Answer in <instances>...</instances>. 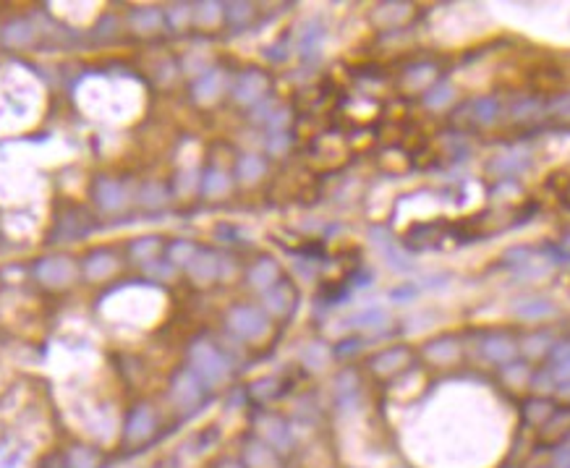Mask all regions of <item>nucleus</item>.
<instances>
[{
	"label": "nucleus",
	"instance_id": "obj_45",
	"mask_svg": "<svg viewBox=\"0 0 570 468\" xmlns=\"http://www.w3.org/2000/svg\"><path fill=\"white\" fill-rule=\"evenodd\" d=\"M416 296V288H397V291H392V298H395V301H411V298H414Z\"/></svg>",
	"mask_w": 570,
	"mask_h": 468
},
{
	"label": "nucleus",
	"instance_id": "obj_3",
	"mask_svg": "<svg viewBox=\"0 0 570 468\" xmlns=\"http://www.w3.org/2000/svg\"><path fill=\"white\" fill-rule=\"evenodd\" d=\"M173 400L178 408H194L202 400V382H199L197 374L191 372H181L173 382Z\"/></svg>",
	"mask_w": 570,
	"mask_h": 468
},
{
	"label": "nucleus",
	"instance_id": "obj_37",
	"mask_svg": "<svg viewBox=\"0 0 570 468\" xmlns=\"http://www.w3.org/2000/svg\"><path fill=\"white\" fill-rule=\"evenodd\" d=\"M549 356L554 358V364L570 361V343H557V346H552L549 348Z\"/></svg>",
	"mask_w": 570,
	"mask_h": 468
},
{
	"label": "nucleus",
	"instance_id": "obj_22",
	"mask_svg": "<svg viewBox=\"0 0 570 468\" xmlns=\"http://www.w3.org/2000/svg\"><path fill=\"white\" fill-rule=\"evenodd\" d=\"M131 21H134V26L141 29V32H152V29H157V26L163 24V16H160V11H155V8H144V11H136Z\"/></svg>",
	"mask_w": 570,
	"mask_h": 468
},
{
	"label": "nucleus",
	"instance_id": "obj_42",
	"mask_svg": "<svg viewBox=\"0 0 570 468\" xmlns=\"http://www.w3.org/2000/svg\"><path fill=\"white\" fill-rule=\"evenodd\" d=\"M288 144H291V139L285 136V134H275V139H269V152H285L288 149Z\"/></svg>",
	"mask_w": 570,
	"mask_h": 468
},
{
	"label": "nucleus",
	"instance_id": "obj_35",
	"mask_svg": "<svg viewBox=\"0 0 570 468\" xmlns=\"http://www.w3.org/2000/svg\"><path fill=\"white\" fill-rule=\"evenodd\" d=\"M320 40H322V32L320 29H309V32H303L301 35V52L303 55H309L320 47Z\"/></svg>",
	"mask_w": 570,
	"mask_h": 468
},
{
	"label": "nucleus",
	"instance_id": "obj_14",
	"mask_svg": "<svg viewBox=\"0 0 570 468\" xmlns=\"http://www.w3.org/2000/svg\"><path fill=\"white\" fill-rule=\"evenodd\" d=\"M97 201H100L105 209H118L123 201H126V191H123L121 183L103 181L97 186Z\"/></svg>",
	"mask_w": 570,
	"mask_h": 468
},
{
	"label": "nucleus",
	"instance_id": "obj_39",
	"mask_svg": "<svg viewBox=\"0 0 570 468\" xmlns=\"http://www.w3.org/2000/svg\"><path fill=\"white\" fill-rule=\"evenodd\" d=\"M536 110H539V103H536V100H531V103H528V100H526V103H520L518 107L513 110V115H516V118H531Z\"/></svg>",
	"mask_w": 570,
	"mask_h": 468
},
{
	"label": "nucleus",
	"instance_id": "obj_16",
	"mask_svg": "<svg viewBox=\"0 0 570 468\" xmlns=\"http://www.w3.org/2000/svg\"><path fill=\"white\" fill-rule=\"evenodd\" d=\"M246 460H249L251 468H277L275 452L269 450V445L262 443H251L246 447Z\"/></svg>",
	"mask_w": 570,
	"mask_h": 468
},
{
	"label": "nucleus",
	"instance_id": "obj_5",
	"mask_svg": "<svg viewBox=\"0 0 570 468\" xmlns=\"http://www.w3.org/2000/svg\"><path fill=\"white\" fill-rule=\"evenodd\" d=\"M264 89H267V78L262 76L260 71H249V74H241V78L235 81L233 95L238 103L254 105L262 95H264Z\"/></svg>",
	"mask_w": 570,
	"mask_h": 468
},
{
	"label": "nucleus",
	"instance_id": "obj_31",
	"mask_svg": "<svg viewBox=\"0 0 570 468\" xmlns=\"http://www.w3.org/2000/svg\"><path fill=\"white\" fill-rule=\"evenodd\" d=\"M163 201H165L163 186H157V183H147V186L141 189V204H147V207H157V204H163Z\"/></svg>",
	"mask_w": 570,
	"mask_h": 468
},
{
	"label": "nucleus",
	"instance_id": "obj_38",
	"mask_svg": "<svg viewBox=\"0 0 570 468\" xmlns=\"http://www.w3.org/2000/svg\"><path fill=\"white\" fill-rule=\"evenodd\" d=\"M505 377H508L513 385H520V382L526 380L528 377V372H526V366H520V364H513V366H508L505 369Z\"/></svg>",
	"mask_w": 570,
	"mask_h": 468
},
{
	"label": "nucleus",
	"instance_id": "obj_26",
	"mask_svg": "<svg viewBox=\"0 0 570 468\" xmlns=\"http://www.w3.org/2000/svg\"><path fill=\"white\" fill-rule=\"evenodd\" d=\"M228 186H231V181H228V175L220 173V170H209L207 178H204V194H209V197L225 194Z\"/></svg>",
	"mask_w": 570,
	"mask_h": 468
},
{
	"label": "nucleus",
	"instance_id": "obj_6",
	"mask_svg": "<svg viewBox=\"0 0 570 468\" xmlns=\"http://www.w3.org/2000/svg\"><path fill=\"white\" fill-rule=\"evenodd\" d=\"M152 432H155V414H152L147 406H139L129 419L126 437H129L131 443H141V440H147Z\"/></svg>",
	"mask_w": 570,
	"mask_h": 468
},
{
	"label": "nucleus",
	"instance_id": "obj_9",
	"mask_svg": "<svg viewBox=\"0 0 570 468\" xmlns=\"http://www.w3.org/2000/svg\"><path fill=\"white\" fill-rule=\"evenodd\" d=\"M186 267H189L191 278L199 280V283H207V280L217 278V257H215V254L197 252V254H194V259H191Z\"/></svg>",
	"mask_w": 570,
	"mask_h": 468
},
{
	"label": "nucleus",
	"instance_id": "obj_36",
	"mask_svg": "<svg viewBox=\"0 0 570 468\" xmlns=\"http://www.w3.org/2000/svg\"><path fill=\"white\" fill-rule=\"evenodd\" d=\"M228 16H231V21H235V24H241V21H246V18L251 16V6H246V3H233V6H228Z\"/></svg>",
	"mask_w": 570,
	"mask_h": 468
},
{
	"label": "nucleus",
	"instance_id": "obj_19",
	"mask_svg": "<svg viewBox=\"0 0 570 468\" xmlns=\"http://www.w3.org/2000/svg\"><path fill=\"white\" fill-rule=\"evenodd\" d=\"M262 173H264V163H262V157L257 155H246L241 157V163H238V178L241 181H257V178H262Z\"/></svg>",
	"mask_w": 570,
	"mask_h": 468
},
{
	"label": "nucleus",
	"instance_id": "obj_4",
	"mask_svg": "<svg viewBox=\"0 0 570 468\" xmlns=\"http://www.w3.org/2000/svg\"><path fill=\"white\" fill-rule=\"evenodd\" d=\"M372 238H374V246L380 249L382 257L388 259V264L392 269H397V272H408V269L414 267V264H411V259H408L406 254L397 249V243L390 238V233L385 230V228H374Z\"/></svg>",
	"mask_w": 570,
	"mask_h": 468
},
{
	"label": "nucleus",
	"instance_id": "obj_23",
	"mask_svg": "<svg viewBox=\"0 0 570 468\" xmlns=\"http://www.w3.org/2000/svg\"><path fill=\"white\" fill-rule=\"evenodd\" d=\"M526 416H528V421L542 424L545 419L552 416V403H549V400H542V398L528 400V403H526Z\"/></svg>",
	"mask_w": 570,
	"mask_h": 468
},
{
	"label": "nucleus",
	"instance_id": "obj_47",
	"mask_svg": "<svg viewBox=\"0 0 570 468\" xmlns=\"http://www.w3.org/2000/svg\"><path fill=\"white\" fill-rule=\"evenodd\" d=\"M560 252L565 254V257H568V259H570V235H565V238H562V243H560Z\"/></svg>",
	"mask_w": 570,
	"mask_h": 468
},
{
	"label": "nucleus",
	"instance_id": "obj_7",
	"mask_svg": "<svg viewBox=\"0 0 570 468\" xmlns=\"http://www.w3.org/2000/svg\"><path fill=\"white\" fill-rule=\"evenodd\" d=\"M37 275L47 286H66V283L74 280V264L69 259H47L37 267Z\"/></svg>",
	"mask_w": 570,
	"mask_h": 468
},
{
	"label": "nucleus",
	"instance_id": "obj_1",
	"mask_svg": "<svg viewBox=\"0 0 570 468\" xmlns=\"http://www.w3.org/2000/svg\"><path fill=\"white\" fill-rule=\"evenodd\" d=\"M191 366L199 380L207 385H220L228 377V361L209 343H197L191 348Z\"/></svg>",
	"mask_w": 570,
	"mask_h": 468
},
{
	"label": "nucleus",
	"instance_id": "obj_20",
	"mask_svg": "<svg viewBox=\"0 0 570 468\" xmlns=\"http://www.w3.org/2000/svg\"><path fill=\"white\" fill-rule=\"evenodd\" d=\"M403 361H406V351L397 348V351H388V353L377 356V358L372 361V366L377 369V372L388 374V372H395L397 366H403Z\"/></svg>",
	"mask_w": 570,
	"mask_h": 468
},
{
	"label": "nucleus",
	"instance_id": "obj_12",
	"mask_svg": "<svg viewBox=\"0 0 570 468\" xmlns=\"http://www.w3.org/2000/svg\"><path fill=\"white\" fill-rule=\"evenodd\" d=\"M220 89H223V74H220V71H209V74H204V76L197 81L194 95H197L199 103H212V100L220 95Z\"/></svg>",
	"mask_w": 570,
	"mask_h": 468
},
{
	"label": "nucleus",
	"instance_id": "obj_48",
	"mask_svg": "<svg viewBox=\"0 0 570 468\" xmlns=\"http://www.w3.org/2000/svg\"><path fill=\"white\" fill-rule=\"evenodd\" d=\"M223 468H241L238 463H223Z\"/></svg>",
	"mask_w": 570,
	"mask_h": 468
},
{
	"label": "nucleus",
	"instance_id": "obj_49",
	"mask_svg": "<svg viewBox=\"0 0 570 468\" xmlns=\"http://www.w3.org/2000/svg\"><path fill=\"white\" fill-rule=\"evenodd\" d=\"M565 204L570 207V186H568V191H565Z\"/></svg>",
	"mask_w": 570,
	"mask_h": 468
},
{
	"label": "nucleus",
	"instance_id": "obj_15",
	"mask_svg": "<svg viewBox=\"0 0 570 468\" xmlns=\"http://www.w3.org/2000/svg\"><path fill=\"white\" fill-rule=\"evenodd\" d=\"M471 110H474V121L482 123V126H489V123L497 121L500 115V103L494 97H479L471 103Z\"/></svg>",
	"mask_w": 570,
	"mask_h": 468
},
{
	"label": "nucleus",
	"instance_id": "obj_25",
	"mask_svg": "<svg viewBox=\"0 0 570 468\" xmlns=\"http://www.w3.org/2000/svg\"><path fill=\"white\" fill-rule=\"evenodd\" d=\"M301 358H303V364L309 366V369H322V366L327 364L330 353H327V348H325V346L314 343V346H309L306 351H303Z\"/></svg>",
	"mask_w": 570,
	"mask_h": 468
},
{
	"label": "nucleus",
	"instance_id": "obj_24",
	"mask_svg": "<svg viewBox=\"0 0 570 468\" xmlns=\"http://www.w3.org/2000/svg\"><path fill=\"white\" fill-rule=\"evenodd\" d=\"M455 353H458V346L453 340H437L426 348V356L434 361H450V358H455Z\"/></svg>",
	"mask_w": 570,
	"mask_h": 468
},
{
	"label": "nucleus",
	"instance_id": "obj_17",
	"mask_svg": "<svg viewBox=\"0 0 570 468\" xmlns=\"http://www.w3.org/2000/svg\"><path fill=\"white\" fill-rule=\"evenodd\" d=\"M249 280H251V286L260 288V291H267V288H272V286H275V280H277L275 262H269V259L260 262V264H257V267L249 272Z\"/></svg>",
	"mask_w": 570,
	"mask_h": 468
},
{
	"label": "nucleus",
	"instance_id": "obj_44",
	"mask_svg": "<svg viewBox=\"0 0 570 468\" xmlns=\"http://www.w3.org/2000/svg\"><path fill=\"white\" fill-rule=\"evenodd\" d=\"M554 468H570V447L554 452Z\"/></svg>",
	"mask_w": 570,
	"mask_h": 468
},
{
	"label": "nucleus",
	"instance_id": "obj_40",
	"mask_svg": "<svg viewBox=\"0 0 570 468\" xmlns=\"http://www.w3.org/2000/svg\"><path fill=\"white\" fill-rule=\"evenodd\" d=\"M155 252H157L155 238H147V243H136V246H134V254H136V257H144V259H147V257H152Z\"/></svg>",
	"mask_w": 570,
	"mask_h": 468
},
{
	"label": "nucleus",
	"instance_id": "obj_27",
	"mask_svg": "<svg viewBox=\"0 0 570 468\" xmlns=\"http://www.w3.org/2000/svg\"><path fill=\"white\" fill-rule=\"evenodd\" d=\"M71 468H97V452L89 447H76L71 452Z\"/></svg>",
	"mask_w": 570,
	"mask_h": 468
},
{
	"label": "nucleus",
	"instance_id": "obj_41",
	"mask_svg": "<svg viewBox=\"0 0 570 468\" xmlns=\"http://www.w3.org/2000/svg\"><path fill=\"white\" fill-rule=\"evenodd\" d=\"M554 382H570V361H562V364H554L552 369Z\"/></svg>",
	"mask_w": 570,
	"mask_h": 468
},
{
	"label": "nucleus",
	"instance_id": "obj_32",
	"mask_svg": "<svg viewBox=\"0 0 570 468\" xmlns=\"http://www.w3.org/2000/svg\"><path fill=\"white\" fill-rule=\"evenodd\" d=\"M194 254H197V249H194L191 243L181 241V243H175L173 249H170V259H173L175 264H189V262L194 259Z\"/></svg>",
	"mask_w": 570,
	"mask_h": 468
},
{
	"label": "nucleus",
	"instance_id": "obj_8",
	"mask_svg": "<svg viewBox=\"0 0 570 468\" xmlns=\"http://www.w3.org/2000/svg\"><path fill=\"white\" fill-rule=\"evenodd\" d=\"M262 437L267 440L269 447H275V450H288L291 443H293V437H291V429L280 421V419L269 416L262 421Z\"/></svg>",
	"mask_w": 570,
	"mask_h": 468
},
{
	"label": "nucleus",
	"instance_id": "obj_46",
	"mask_svg": "<svg viewBox=\"0 0 570 468\" xmlns=\"http://www.w3.org/2000/svg\"><path fill=\"white\" fill-rule=\"evenodd\" d=\"M285 121H288V115H285V110H280V113H275V118H269V126L277 129V126H283Z\"/></svg>",
	"mask_w": 570,
	"mask_h": 468
},
{
	"label": "nucleus",
	"instance_id": "obj_30",
	"mask_svg": "<svg viewBox=\"0 0 570 468\" xmlns=\"http://www.w3.org/2000/svg\"><path fill=\"white\" fill-rule=\"evenodd\" d=\"M549 335L547 332H539V335H531V338L526 340V353L528 356H542L549 351Z\"/></svg>",
	"mask_w": 570,
	"mask_h": 468
},
{
	"label": "nucleus",
	"instance_id": "obj_10",
	"mask_svg": "<svg viewBox=\"0 0 570 468\" xmlns=\"http://www.w3.org/2000/svg\"><path fill=\"white\" fill-rule=\"evenodd\" d=\"M513 312L518 314L520 320H545V317L554 314V306L547 298H523L513 306Z\"/></svg>",
	"mask_w": 570,
	"mask_h": 468
},
{
	"label": "nucleus",
	"instance_id": "obj_33",
	"mask_svg": "<svg viewBox=\"0 0 570 468\" xmlns=\"http://www.w3.org/2000/svg\"><path fill=\"white\" fill-rule=\"evenodd\" d=\"M220 18V6L217 3H202L197 11V21L199 24H215Z\"/></svg>",
	"mask_w": 570,
	"mask_h": 468
},
{
	"label": "nucleus",
	"instance_id": "obj_2",
	"mask_svg": "<svg viewBox=\"0 0 570 468\" xmlns=\"http://www.w3.org/2000/svg\"><path fill=\"white\" fill-rule=\"evenodd\" d=\"M228 324L233 329L235 335H241L246 340H254V338H262L264 332H267V320H264V314L257 312V309H251V306H238L231 312L228 317Z\"/></svg>",
	"mask_w": 570,
	"mask_h": 468
},
{
	"label": "nucleus",
	"instance_id": "obj_34",
	"mask_svg": "<svg viewBox=\"0 0 570 468\" xmlns=\"http://www.w3.org/2000/svg\"><path fill=\"white\" fill-rule=\"evenodd\" d=\"M528 165V160H516V155H510V157H502V160H497L494 163V168L497 170H502V173H518V170H523Z\"/></svg>",
	"mask_w": 570,
	"mask_h": 468
},
{
	"label": "nucleus",
	"instance_id": "obj_13",
	"mask_svg": "<svg viewBox=\"0 0 570 468\" xmlns=\"http://www.w3.org/2000/svg\"><path fill=\"white\" fill-rule=\"evenodd\" d=\"M291 301H293V296H291V288L283 286V283H275L272 288L264 291V304L272 314H285L291 309Z\"/></svg>",
	"mask_w": 570,
	"mask_h": 468
},
{
	"label": "nucleus",
	"instance_id": "obj_11",
	"mask_svg": "<svg viewBox=\"0 0 570 468\" xmlns=\"http://www.w3.org/2000/svg\"><path fill=\"white\" fill-rule=\"evenodd\" d=\"M484 353H487V358L505 364L508 358L516 356V343H513L508 335H492V338H487V343H484Z\"/></svg>",
	"mask_w": 570,
	"mask_h": 468
},
{
	"label": "nucleus",
	"instance_id": "obj_28",
	"mask_svg": "<svg viewBox=\"0 0 570 468\" xmlns=\"http://www.w3.org/2000/svg\"><path fill=\"white\" fill-rule=\"evenodd\" d=\"M112 269V259L107 257V254H97L95 259L87 262V275L89 278H103V275H107Z\"/></svg>",
	"mask_w": 570,
	"mask_h": 468
},
{
	"label": "nucleus",
	"instance_id": "obj_29",
	"mask_svg": "<svg viewBox=\"0 0 570 468\" xmlns=\"http://www.w3.org/2000/svg\"><path fill=\"white\" fill-rule=\"evenodd\" d=\"M505 262H508L510 267H518V269H528L534 262H531V252L528 249H523V246H518V249H510L508 254H505Z\"/></svg>",
	"mask_w": 570,
	"mask_h": 468
},
{
	"label": "nucleus",
	"instance_id": "obj_21",
	"mask_svg": "<svg viewBox=\"0 0 570 468\" xmlns=\"http://www.w3.org/2000/svg\"><path fill=\"white\" fill-rule=\"evenodd\" d=\"M450 100H453V87H450V84H434V87L424 95V105L432 107V110L445 107Z\"/></svg>",
	"mask_w": 570,
	"mask_h": 468
},
{
	"label": "nucleus",
	"instance_id": "obj_43",
	"mask_svg": "<svg viewBox=\"0 0 570 468\" xmlns=\"http://www.w3.org/2000/svg\"><path fill=\"white\" fill-rule=\"evenodd\" d=\"M168 16H170V21H173L175 26H183V24H186V21H189V8H183V6H178V8H173V11H170V13H168Z\"/></svg>",
	"mask_w": 570,
	"mask_h": 468
},
{
	"label": "nucleus",
	"instance_id": "obj_18",
	"mask_svg": "<svg viewBox=\"0 0 570 468\" xmlns=\"http://www.w3.org/2000/svg\"><path fill=\"white\" fill-rule=\"evenodd\" d=\"M382 324H388V312H382L377 306H369L351 317V327H382Z\"/></svg>",
	"mask_w": 570,
	"mask_h": 468
}]
</instances>
